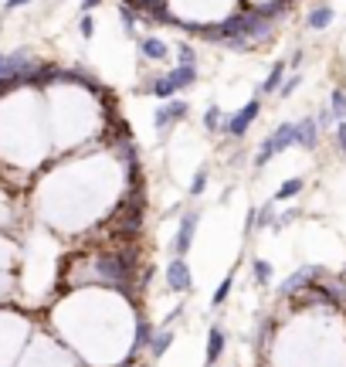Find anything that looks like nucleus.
I'll list each match as a JSON object with an SVG mask.
<instances>
[{
    "mask_svg": "<svg viewBox=\"0 0 346 367\" xmlns=\"http://www.w3.org/2000/svg\"><path fill=\"white\" fill-rule=\"evenodd\" d=\"M330 109L336 113V119H340V123H346V89H343V85H340V89H332Z\"/></svg>",
    "mask_w": 346,
    "mask_h": 367,
    "instance_id": "20",
    "label": "nucleus"
},
{
    "mask_svg": "<svg viewBox=\"0 0 346 367\" xmlns=\"http://www.w3.org/2000/svg\"><path fill=\"white\" fill-rule=\"evenodd\" d=\"M166 289L170 293H190L194 289V272L187 266V258H170L166 262Z\"/></svg>",
    "mask_w": 346,
    "mask_h": 367,
    "instance_id": "4",
    "label": "nucleus"
},
{
    "mask_svg": "<svg viewBox=\"0 0 346 367\" xmlns=\"http://www.w3.org/2000/svg\"><path fill=\"white\" fill-rule=\"evenodd\" d=\"M150 96H156V99H163V102H170L173 96H177V85H173V79H170V71L160 75V79H153Z\"/></svg>",
    "mask_w": 346,
    "mask_h": 367,
    "instance_id": "13",
    "label": "nucleus"
},
{
    "mask_svg": "<svg viewBox=\"0 0 346 367\" xmlns=\"http://www.w3.org/2000/svg\"><path fill=\"white\" fill-rule=\"evenodd\" d=\"M295 143H299L302 150H316V143H319L316 119H299V123H295Z\"/></svg>",
    "mask_w": 346,
    "mask_h": 367,
    "instance_id": "9",
    "label": "nucleus"
},
{
    "mask_svg": "<svg viewBox=\"0 0 346 367\" xmlns=\"http://www.w3.org/2000/svg\"><path fill=\"white\" fill-rule=\"evenodd\" d=\"M316 123H319V129H330V126H336L340 119H336V113H332L330 106H322V109H319V116H316Z\"/></svg>",
    "mask_w": 346,
    "mask_h": 367,
    "instance_id": "24",
    "label": "nucleus"
},
{
    "mask_svg": "<svg viewBox=\"0 0 346 367\" xmlns=\"http://www.w3.org/2000/svg\"><path fill=\"white\" fill-rule=\"evenodd\" d=\"M336 143H340V156H346V123H336Z\"/></svg>",
    "mask_w": 346,
    "mask_h": 367,
    "instance_id": "29",
    "label": "nucleus"
},
{
    "mask_svg": "<svg viewBox=\"0 0 346 367\" xmlns=\"http://www.w3.org/2000/svg\"><path fill=\"white\" fill-rule=\"evenodd\" d=\"M170 79H173V85H177V92H183L187 85L197 82V65H177V69L170 71Z\"/></svg>",
    "mask_w": 346,
    "mask_h": 367,
    "instance_id": "14",
    "label": "nucleus"
},
{
    "mask_svg": "<svg viewBox=\"0 0 346 367\" xmlns=\"http://www.w3.org/2000/svg\"><path fill=\"white\" fill-rule=\"evenodd\" d=\"M153 337H156V330H153V323L146 320V316H136V330H133V347H129V357H126V361H133V364H136V361H139V353H143V351H150Z\"/></svg>",
    "mask_w": 346,
    "mask_h": 367,
    "instance_id": "6",
    "label": "nucleus"
},
{
    "mask_svg": "<svg viewBox=\"0 0 346 367\" xmlns=\"http://www.w3.org/2000/svg\"><path fill=\"white\" fill-rule=\"evenodd\" d=\"M228 123H224V113H221V106H214L210 102L208 109H204V129H210V133H218V129H224Z\"/></svg>",
    "mask_w": 346,
    "mask_h": 367,
    "instance_id": "19",
    "label": "nucleus"
},
{
    "mask_svg": "<svg viewBox=\"0 0 346 367\" xmlns=\"http://www.w3.org/2000/svg\"><path fill=\"white\" fill-rule=\"evenodd\" d=\"M98 4H102V0H82V14H92Z\"/></svg>",
    "mask_w": 346,
    "mask_h": 367,
    "instance_id": "32",
    "label": "nucleus"
},
{
    "mask_svg": "<svg viewBox=\"0 0 346 367\" xmlns=\"http://www.w3.org/2000/svg\"><path fill=\"white\" fill-rule=\"evenodd\" d=\"M139 55L146 58V61H163L170 55V44L163 38H139Z\"/></svg>",
    "mask_w": 346,
    "mask_h": 367,
    "instance_id": "10",
    "label": "nucleus"
},
{
    "mask_svg": "<svg viewBox=\"0 0 346 367\" xmlns=\"http://www.w3.org/2000/svg\"><path fill=\"white\" fill-rule=\"evenodd\" d=\"M295 218H299V211H295V208H292V211H282V214H278V221H275V228H272V231H285V228H289L292 221H295Z\"/></svg>",
    "mask_w": 346,
    "mask_h": 367,
    "instance_id": "27",
    "label": "nucleus"
},
{
    "mask_svg": "<svg viewBox=\"0 0 346 367\" xmlns=\"http://www.w3.org/2000/svg\"><path fill=\"white\" fill-rule=\"evenodd\" d=\"M173 337H177V333H173V326L156 330V337H153V343H150V357H153V361H160V357L173 347Z\"/></svg>",
    "mask_w": 346,
    "mask_h": 367,
    "instance_id": "11",
    "label": "nucleus"
},
{
    "mask_svg": "<svg viewBox=\"0 0 346 367\" xmlns=\"http://www.w3.org/2000/svg\"><path fill=\"white\" fill-rule=\"evenodd\" d=\"M177 58H180V65H194V61H197V51H194V48H190L187 41H180V44H177Z\"/></svg>",
    "mask_w": 346,
    "mask_h": 367,
    "instance_id": "25",
    "label": "nucleus"
},
{
    "mask_svg": "<svg viewBox=\"0 0 346 367\" xmlns=\"http://www.w3.org/2000/svg\"><path fill=\"white\" fill-rule=\"evenodd\" d=\"M31 0H7V4H4V11H17V7H28Z\"/></svg>",
    "mask_w": 346,
    "mask_h": 367,
    "instance_id": "31",
    "label": "nucleus"
},
{
    "mask_svg": "<svg viewBox=\"0 0 346 367\" xmlns=\"http://www.w3.org/2000/svg\"><path fill=\"white\" fill-rule=\"evenodd\" d=\"M312 31H322L332 24V7L330 4H319V7H312V14H309V21H305Z\"/></svg>",
    "mask_w": 346,
    "mask_h": 367,
    "instance_id": "15",
    "label": "nucleus"
},
{
    "mask_svg": "<svg viewBox=\"0 0 346 367\" xmlns=\"http://www.w3.org/2000/svg\"><path fill=\"white\" fill-rule=\"evenodd\" d=\"M197 225H200V211H187L177 225V235H173V258H183L190 252L194 245V235H197Z\"/></svg>",
    "mask_w": 346,
    "mask_h": 367,
    "instance_id": "3",
    "label": "nucleus"
},
{
    "mask_svg": "<svg viewBox=\"0 0 346 367\" xmlns=\"http://www.w3.org/2000/svg\"><path fill=\"white\" fill-rule=\"evenodd\" d=\"M289 146H295V123H282V126H278L272 136H265L262 150L255 154V167L262 170L268 160H275L278 154H285Z\"/></svg>",
    "mask_w": 346,
    "mask_h": 367,
    "instance_id": "1",
    "label": "nucleus"
},
{
    "mask_svg": "<svg viewBox=\"0 0 346 367\" xmlns=\"http://www.w3.org/2000/svg\"><path fill=\"white\" fill-rule=\"evenodd\" d=\"M204 187H208V170H197L194 184H190V198H200V194H204Z\"/></svg>",
    "mask_w": 346,
    "mask_h": 367,
    "instance_id": "26",
    "label": "nucleus"
},
{
    "mask_svg": "<svg viewBox=\"0 0 346 367\" xmlns=\"http://www.w3.org/2000/svg\"><path fill=\"white\" fill-rule=\"evenodd\" d=\"M78 31H82L85 41H92V34H96V17H92V14H82V17H78Z\"/></svg>",
    "mask_w": 346,
    "mask_h": 367,
    "instance_id": "23",
    "label": "nucleus"
},
{
    "mask_svg": "<svg viewBox=\"0 0 346 367\" xmlns=\"http://www.w3.org/2000/svg\"><path fill=\"white\" fill-rule=\"evenodd\" d=\"M180 316H183V306H173V310H170V316H166V323H163V326H173L177 320H180Z\"/></svg>",
    "mask_w": 346,
    "mask_h": 367,
    "instance_id": "30",
    "label": "nucleus"
},
{
    "mask_svg": "<svg viewBox=\"0 0 346 367\" xmlns=\"http://www.w3.org/2000/svg\"><path fill=\"white\" fill-rule=\"evenodd\" d=\"M258 113H262V102H258V99L245 102V106H241V109H238V113L228 119V126H224V129H228L231 136H238V140H241V136H245V133L251 129V123L258 119Z\"/></svg>",
    "mask_w": 346,
    "mask_h": 367,
    "instance_id": "5",
    "label": "nucleus"
},
{
    "mask_svg": "<svg viewBox=\"0 0 346 367\" xmlns=\"http://www.w3.org/2000/svg\"><path fill=\"white\" fill-rule=\"evenodd\" d=\"M224 347H228V333H224L221 326H210L208 330V347H204V361H208V367L221 364Z\"/></svg>",
    "mask_w": 346,
    "mask_h": 367,
    "instance_id": "8",
    "label": "nucleus"
},
{
    "mask_svg": "<svg viewBox=\"0 0 346 367\" xmlns=\"http://www.w3.org/2000/svg\"><path fill=\"white\" fill-rule=\"evenodd\" d=\"M231 286H235V268H231V272H228V276L221 279V286L214 289V296H210V306H224V303H228V296H231Z\"/></svg>",
    "mask_w": 346,
    "mask_h": 367,
    "instance_id": "18",
    "label": "nucleus"
},
{
    "mask_svg": "<svg viewBox=\"0 0 346 367\" xmlns=\"http://www.w3.org/2000/svg\"><path fill=\"white\" fill-rule=\"evenodd\" d=\"M285 69H289V61H278V65H272L268 79H265V82L258 85V92H262V96H268V92L282 89V82H285Z\"/></svg>",
    "mask_w": 346,
    "mask_h": 367,
    "instance_id": "12",
    "label": "nucleus"
},
{
    "mask_svg": "<svg viewBox=\"0 0 346 367\" xmlns=\"http://www.w3.org/2000/svg\"><path fill=\"white\" fill-rule=\"evenodd\" d=\"M180 116H187V102H183V99H170L163 109H156V116H153V126L160 129V133H166V129L173 126Z\"/></svg>",
    "mask_w": 346,
    "mask_h": 367,
    "instance_id": "7",
    "label": "nucleus"
},
{
    "mask_svg": "<svg viewBox=\"0 0 346 367\" xmlns=\"http://www.w3.org/2000/svg\"><path fill=\"white\" fill-rule=\"evenodd\" d=\"M299 191H302V177H289V181H282L278 184V191H275V204L278 201H289V198H295V194H299Z\"/></svg>",
    "mask_w": 346,
    "mask_h": 367,
    "instance_id": "17",
    "label": "nucleus"
},
{
    "mask_svg": "<svg viewBox=\"0 0 346 367\" xmlns=\"http://www.w3.org/2000/svg\"><path fill=\"white\" fill-rule=\"evenodd\" d=\"M275 221H278L275 201H265L262 208L255 211V231H258V228H275Z\"/></svg>",
    "mask_w": 346,
    "mask_h": 367,
    "instance_id": "16",
    "label": "nucleus"
},
{
    "mask_svg": "<svg viewBox=\"0 0 346 367\" xmlns=\"http://www.w3.org/2000/svg\"><path fill=\"white\" fill-rule=\"evenodd\" d=\"M343 276H346V266H343Z\"/></svg>",
    "mask_w": 346,
    "mask_h": 367,
    "instance_id": "33",
    "label": "nucleus"
},
{
    "mask_svg": "<svg viewBox=\"0 0 346 367\" xmlns=\"http://www.w3.org/2000/svg\"><path fill=\"white\" fill-rule=\"evenodd\" d=\"M251 276H255L258 286H268L272 283V266H268L265 258H255V262H251Z\"/></svg>",
    "mask_w": 346,
    "mask_h": 367,
    "instance_id": "21",
    "label": "nucleus"
},
{
    "mask_svg": "<svg viewBox=\"0 0 346 367\" xmlns=\"http://www.w3.org/2000/svg\"><path fill=\"white\" fill-rule=\"evenodd\" d=\"M299 82H302V79H299V75H292V79H285V82H282V92H278V96H282V99H289L292 92H295V89H299Z\"/></svg>",
    "mask_w": 346,
    "mask_h": 367,
    "instance_id": "28",
    "label": "nucleus"
},
{
    "mask_svg": "<svg viewBox=\"0 0 346 367\" xmlns=\"http://www.w3.org/2000/svg\"><path fill=\"white\" fill-rule=\"evenodd\" d=\"M119 21H123V31L133 38V34H136V14H133V7H129V4L119 7Z\"/></svg>",
    "mask_w": 346,
    "mask_h": 367,
    "instance_id": "22",
    "label": "nucleus"
},
{
    "mask_svg": "<svg viewBox=\"0 0 346 367\" xmlns=\"http://www.w3.org/2000/svg\"><path fill=\"white\" fill-rule=\"evenodd\" d=\"M326 272L319 266H302V268H295L285 283L278 286V296H285V299H292V296H299L302 289H309V286L316 283V279H322Z\"/></svg>",
    "mask_w": 346,
    "mask_h": 367,
    "instance_id": "2",
    "label": "nucleus"
}]
</instances>
